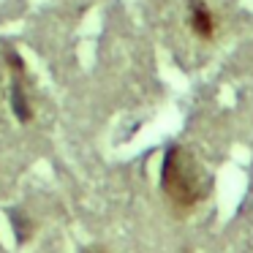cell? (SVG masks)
I'll use <instances>...</instances> for the list:
<instances>
[{
	"label": "cell",
	"instance_id": "277c9868",
	"mask_svg": "<svg viewBox=\"0 0 253 253\" xmlns=\"http://www.w3.org/2000/svg\"><path fill=\"white\" fill-rule=\"evenodd\" d=\"M11 226H14V234H17V242H28L33 237V223L28 220L25 212L22 218H19V212H11Z\"/></svg>",
	"mask_w": 253,
	"mask_h": 253
},
{
	"label": "cell",
	"instance_id": "6da1fadb",
	"mask_svg": "<svg viewBox=\"0 0 253 253\" xmlns=\"http://www.w3.org/2000/svg\"><path fill=\"white\" fill-rule=\"evenodd\" d=\"M161 191L180 212L193 210L210 193V177L191 150L171 144L161 161Z\"/></svg>",
	"mask_w": 253,
	"mask_h": 253
},
{
	"label": "cell",
	"instance_id": "3957f363",
	"mask_svg": "<svg viewBox=\"0 0 253 253\" xmlns=\"http://www.w3.org/2000/svg\"><path fill=\"white\" fill-rule=\"evenodd\" d=\"M188 25H191L193 36L202 41L215 39V14L210 11V6L204 0H188Z\"/></svg>",
	"mask_w": 253,
	"mask_h": 253
},
{
	"label": "cell",
	"instance_id": "7a4b0ae2",
	"mask_svg": "<svg viewBox=\"0 0 253 253\" xmlns=\"http://www.w3.org/2000/svg\"><path fill=\"white\" fill-rule=\"evenodd\" d=\"M6 63L11 66L14 71V79H11V112L19 123H30L33 120V106H30V98H28V90H25V63L22 57H17L14 52L6 55Z\"/></svg>",
	"mask_w": 253,
	"mask_h": 253
}]
</instances>
